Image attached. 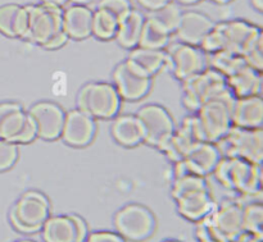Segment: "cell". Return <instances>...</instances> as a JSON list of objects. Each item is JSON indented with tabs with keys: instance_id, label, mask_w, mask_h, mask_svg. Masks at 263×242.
<instances>
[{
	"instance_id": "obj_1",
	"label": "cell",
	"mask_w": 263,
	"mask_h": 242,
	"mask_svg": "<svg viewBox=\"0 0 263 242\" xmlns=\"http://www.w3.org/2000/svg\"><path fill=\"white\" fill-rule=\"evenodd\" d=\"M171 195L176 203L177 212L190 222H199L216 208V203L208 189L205 177H175Z\"/></svg>"
},
{
	"instance_id": "obj_2",
	"label": "cell",
	"mask_w": 263,
	"mask_h": 242,
	"mask_svg": "<svg viewBox=\"0 0 263 242\" xmlns=\"http://www.w3.org/2000/svg\"><path fill=\"white\" fill-rule=\"evenodd\" d=\"M212 173L221 186L238 192L240 196L262 197V166L239 158L221 156Z\"/></svg>"
},
{
	"instance_id": "obj_3",
	"label": "cell",
	"mask_w": 263,
	"mask_h": 242,
	"mask_svg": "<svg viewBox=\"0 0 263 242\" xmlns=\"http://www.w3.org/2000/svg\"><path fill=\"white\" fill-rule=\"evenodd\" d=\"M50 217V204L41 192L31 190L17 199L9 210V222L22 235L40 232L44 222Z\"/></svg>"
},
{
	"instance_id": "obj_4",
	"label": "cell",
	"mask_w": 263,
	"mask_h": 242,
	"mask_svg": "<svg viewBox=\"0 0 263 242\" xmlns=\"http://www.w3.org/2000/svg\"><path fill=\"white\" fill-rule=\"evenodd\" d=\"M77 109L94 119H112L118 114L122 99L109 82H89L77 94Z\"/></svg>"
},
{
	"instance_id": "obj_5",
	"label": "cell",
	"mask_w": 263,
	"mask_h": 242,
	"mask_svg": "<svg viewBox=\"0 0 263 242\" xmlns=\"http://www.w3.org/2000/svg\"><path fill=\"white\" fill-rule=\"evenodd\" d=\"M221 156L239 158L252 164H263V128H240L231 126L216 143Z\"/></svg>"
},
{
	"instance_id": "obj_6",
	"label": "cell",
	"mask_w": 263,
	"mask_h": 242,
	"mask_svg": "<svg viewBox=\"0 0 263 242\" xmlns=\"http://www.w3.org/2000/svg\"><path fill=\"white\" fill-rule=\"evenodd\" d=\"M181 84L182 104L193 113L197 112L200 105L229 90L225 77L211 67L204 68Z\"/></svg>"
},
{
	"instance_id": "obj_7",
	"label": "cell",
	"mask_w": 263,
	"mask_h": 242,
	"mask_svg": "<svg viewBox=\"0 0 263 242\" xmlns=\"http://www.w3.org/2000/svg\"><path fill=\"white\" fill-rule=\"evenodd\" d=\"M235 96L230 90L221 94L220 96L213 97L210 102L200 105L195 112L198 120L200 123L205 141L216 144L220 138L228 133L233 123H231V107Z\"/></svg>"
},
{
	"instance_id": "obj_8",
	"label": "cell",
	"mask_w": 263,
	"mask_h": 242,
	"mask_svg": "<svg viewBox=\"0 0 263 242\" xmlns=\"http://www.w3.org/2000/svg\"><path fill=\"white\" fill-rule=\"evenodd\" d=\"M113 226L125 241L141 242L153 235L156 218L148 208L134 203L117 210L113 217Z\"/></svg>"
},
{
	"instance_id": "obj_9",
	"label": "cell",
	"mask_w": 263,
	"mask_h": 242,
	"mask_svg": "<svg viewBox=\"0 0 263 242\" xmlns=\"http://www.w3.org/2000/svg\"><path fill=\"white\" fill-rule=\"evenodd\" d=\"M28 26L23 40L43 46L54 33L62 30V10L63 8L54 5L27 4Z\"/></svg>"
},
{
	"instance_id": "obj_10",
	"label": "cell",
	"mask_w": 263,
	"mask_h": 242,
	"mask_svg": "<svg viewBox=\"0 0 263 242\" xmlns=\"http://www.w3.org/2000/svg\"><path fill=\"white\" fill-rule=\"evenodd\" d=\"M166 51V67L180 82L207 68V55L198 46L184 43H170Z\"/></svg>"
},
{
	"instance_id": "obj_11",
	"label": "cell",
	"mask_w": 263,
	"mask_h": 242,
	"mask_svg": "<svg viewBox=\"0 0 263 242\" xmlns=\"http://www.w3.org/2000/svg\"><path fill=\"white\" fill-rule=\"evenodd\" d=\"M143 130L144 143L159 149L175 131V123L171 114L159 104L143 105L136 112Z\"/></svg>"
},
{
	"instance_id": "obj_12",
	"label": "cell",
	"mask_w": 263,
	"mask_h": 242,
	"mask_svg": "<svg viewBox=\"0 0 263 242\" xmlns=\"http://www.w3.org/2000/svg\"><path fill=\"white\" fill-rule=\"evenodd\" d=\"M205 141L200 123L197 115H187L182 119L180 126L175 128L174 133L170 136L168 140L159 148V150L167 156L171 162L184 159V156L199 143Z\"/></svg>"
},
{
	"instance_id": "obj_13",
	"label": "cell",
	"mask_w": 263,
	"mask_h": 242,
	"mask_svg": "<svg viewBox=\"0 0 263 242\" xmlns=\"http://www.w3.org/2000/svg\"><path fill=\"white\" fill-rule=\"evenodd\" d=\"M112 79L116 91L121 99L126 102H139L144 99L152 87V77L139 71L127 59L117 64Z\"/></svg>"
},
{
	"instance_id": "obj_14",
	"label": "cell",
	"mask_w": 263,
	"mask_h": 242,
	"mask_svg": "<svg viewBox=\"0 0 263 242\" xmlns=\"http://www.w3.org/2000/svg\"><path fill=\"white\" fill-rule=\"evenodd\" d=\"M220 27L223 37V50L240 56L263 40L262 28L248 21H225L220 22Z\"/></svg>"
},
{
	"instance_id": "obj_15",
	"label": "cell",
	"mask_w": 263,
	"mask_h": 242,
	"mask_svg": "<svg viewBox=\"0 0 263 242\" xmlns=\"http://www.w3.org/2000/svg\"><path fill=\"white\" fill-rule=\"evenodd\" d=\"M220 159L221 154L216 144L203 141L194 146L184 156V159L175 163V177L187 176V174L207 177L212 174Z\"/></svg>"
},
{
	"instance_id": "obj_16",
	"label": "cell",
	"mask_w": 263,
	"mask_h": 242,
	"mask_svg": "<svg viewBox=\"0 0 263 242\" xmlns=\"http://www.w3.org/2000/svg\"><path fill=\"white\" fill-rule=\"evenodd\" d=\"M26 113L35 123L37 137L45 141H54L61 137L66 112L58 104L53 102H39Z\"/></svg>"
},
{
	"instance_id": "obj_17",
	"label": "cell",
	"mask_w": 263,
	"mask_h": 242,
	"mask_svg": "<svg viewBox=\"0 0 263 242\" xmlns=\"http://www.w3.org/2000/svg\"><path fill=\"white\" fill-rule=\"evenodd\" d=\"M97 131L95 119L84 112L72 109L64 114L61 137L66 145L72 148H85L92 141Z\"/></svg>"
},
{
	"instance_id": "obj_18",
	"label": "cell",
	"mask_w": 263,
	"mask_h": 242,
	"mask_svg": "<svg viewBox=\"0 0 263 242\" xmlns=\"http://www.w3.org/2000/svg\"><path fill=\"white\" fill-rule=\"evenodd\" d=\"M208 217L226 242H235L244 233L239 199L226 200L221 205H216Z\"/></svg>"
},
{
	"instance_id": "obj_19",
	"label": "cell",
	"mask_w": 263,
	"mask_h": 242,
	"mask_svg": "<svg viewBox=\"0 0 263 242\" xmlns=\"http://www.w3.org/2000/svg\"><path fill=\"white\" fill-rule=\"evenodd\" d=\"M213 26H215V22L212 18L208 17L204 13L198 12V10H185L182 12L175 33L180 43L199 48L203 38L212 30Z\"/></svg>"
},
{
	"instance_id": "obj_20",
	"label": "cell",
	"mask_w": 263,
	"mask_h": 242,
	"mask_svg": "<svg viewBox=\"0 0 263 242\" xmlns=\"http://www.w3.org/2000/svg\"><path fill=\"white\" fill-rule=\"evenodd\" d=\"M231 123L240 128H263L262 95L235 97L231 107Z\"/></svg>"
},
{
	"instance_id": "obj_21",
	"label": "cell",
	"mask_w": 263,
	"mask_h": 242,
	"mask_svg": "<svg viewBox=\"0 0 263 242\" xmlns=\"http://www.w3.org/2000/svg\"><path fill=\"white\" fill-rule=\"evenodd\" d=\"M92 10L87 5L68 4L62 10V30L69 40H85L91 36Z\"/></svg>"
},
{
	"instance_id": "obj_22",
	"label": "cell",
	"mask_w": 263,
	"mask_h": 242,
	"mask_svg": "<svg viewBox=\"0 0 263 242\" xmlns=\"http://www.w3.org/2000/svg\"><path fill=\"white\" fill-rule=\"evenodd\" d=\"M226 84L235 97L262 95L263 72L256 71L246 63L231 76L226 77Z\"/></svg>"
},
{
	"instance_id": "obj_23",
	"label": "cell",
	"mask_w": 263,
	"mask_h": 242,
	"mask_svg": "<svg viewBox=\"0 0 263 242\" xmlns=\"http://www.w3.org/2000/svg\"><path fill=\"white\" fill-rule=\"evenodd\" d=\"M28 13L25 5H0V33L7 37L23 38L27 32Z\"/></svg>"
},
{
	"instance_id": "obj_24",
	"label": "cell",
	"mask_w": 263,
	"mask_h": 242,
	"mask_svg": "<svg viewBox=\"0 0 263 242\" xmlns=\"http://www.w3.org/2000/svg\"><path fill=\"white\" fill-rule=\"evenodd\" d=\"M110 133L116 143L125 148H134L144 143L141 125L135 114L116 115L110 126Z\"/></svg>"
},
{
	"instance_id": "obj_25",
	"label": "cell",
	"mask_w": 263,
	"mask_h": 242,
	"mask_svg": "<svg viewBox=\"0 0 263 242\" xmlns=\"http://www.w3.org/2000/svg\"><path fill=\"white\" fill-rule=\"evenodd\" d=\"M144 21H145V15L135 8H131L125 15L118 19L115 40L117 41L121 48L131 50L138 46Z\"/></svg>"
},
{
	"instance_id": "obj_26",
	"label": "cell",
	"mask_w": 263,
	"mask_h": 242,
	"mask_svg": "<svg viewBox=\"0 0 263 242\" xmlns=\"http://www.w3.org/2000/svg\"><path fill=\"white\" fill-rule=\"evenodd\" d=\"M44 242H77V228L73 215H53L40 230Z\"/></svg>"
},
{
	"instance_id": "obj_27",
	"label": "cell",
	"mask_w": 263,
	"mask_h": 242,
	"mask_svg": "<svg viewBox=\"0 0 263 242\" xmlns=\"http://www.w3.org/2000/svg\"><path fill=\"white\" fill-rule=\"evenodd\" d=\"M27 113L15 102L0 103V138L13 143L22 130Z\"/></svg>"
},
{
	"instance_id": "obj_28",
	"label": "cell",
	"mask_w": 263,
	"mask_h": 242,
	"mask_svg": "<svg viewBox=\"0 0 263 242\" xmlns=\"http://www.w3.org/2000/svg\"><path fill=\"white\" fill-rule=\"evenodd\" d=\"M126 59L131 62L139 71L149 77H153L166 67V51L164 50H151V49L136 46L131 49Z\"/></svg>"
},
{
	"instance_id": "obj_29",
	"label": "cell",
	"mask_w": 263,
	"mask_h": 242,
	"mask_svg": "<svg viewBox=\"0 0 263 242\" xmlns=\"http://www.w3.org/2000/svg\"><path fill=\"white\" fill-rule=\"evenodd\" d=\"M241 203V222L246 233L254 236H263V204L261 197H246Z\"/></svg>"
},
{
	"instance_id": "obj_30",
	"label": "cell",
	"mask_w": 263,
	"mask_h": 242,
	"mask_svg": "<svg viewBox=\"0 0 263 242\" xmlns=\"http://www.w3.org/2000/svg\"><path fill=\"white\" fill-rule=\"evenodd\" d=\"M171 36L157 21L146 15L138 46L151 50H164L171 43Z\"/></svg>"
},
{
	"instance_id": "obj_31",
	"label": "cell",
	"mask_w": 263,
	"mask_h": 242,
	"mask_svg": "<svg viewBox=\"0 0 263 242\" xmlns=\"http://www.w3.org/2000/svg\"><path fill=\"white\" fill-rule=\"evenodd\" d=\"M118 19L104 9L97 8L92 10V23H91V36H95L100 41L113 40L117 32Z\"/></svg>"
},
{
	"instance_id": "obj_32",
	"label": "cell",
	"mask_w": 263,
	"mask_h": 242,
	"mask_svg": "<svg viewBox=\"0 0 263 242\" xmlns=\"http://www.w3.org/2000/svg\"><path fill=\"white\" fill-rule=\"evenodd\" d=\"M182 10L180 8V5L177 3H175L174 0H171L170 3H167L166 5L161 7L159 9L153 10V12H149V17L153 18L154 21L159 23L167 32L175 33L177 26H179L180 18H181Z\"/></svg>"
},
{
	"instance_id": "obj_33",
	"label": "cell",
	"mask_w": 263,
	"mask_h": 242,
	"mask_svg": "<svg viewBox=\"0 0 263 242\" xmlns=\"http://www.w3.org/2000/svg\"><path fill=\"white\" fill-rule=\"evenodd\" d=\"M195 236H197L198 242H226L216 230L215 226L211 223L208 215L197 222Z\"/></svg>"
},
{
	"instance_id": "obj_34",
	"label": "cell",
	"mask_w": 263,
	"mask_h": 242,
	"mask_svg": "<svg viewBox=\"0 0 263 242\" xmlns=\"http://www.w3.org/2000/svg\"><path fill=\"white\" fill-rule=\"evenodd\" d=\"M18 145L0 138V172L12 168L18 159Z\"/></svg>"
},
{
	"instance_id": "obj_35",
	"label": "cell",
	"mask_w": 263,
	"mask_h": 242,
	"mask_svg": "<svg viewBox=\"0 0 263 242\" xmlns=\"http://www.w3.org/2000/svg\"><path fill=\"white\" fill-rule=\"evenodd\" d=\"M97 8L112 13L117 19H120L122 15H125L133 8V4H131L130 0H99Z\"/></svg>"
},
{
	"instance_id": "obj_36",
	"label": "cell",
	"mask_w": 263,
	"mask_h": 242,
	"mask_svg": "<svg viewBox=\"0 0 263 242\" xmlns=\"http://www.w3.org/2000/svg\"><path fill=\"white\" fill-rule=\"evenodd\" d=\"M241 58L246 60L249 67L254 68L256 71L263 72V40L254 45L251 50L247 51Z\"/></svg>"
},
{
	"instance_id": "obj_37",
	"label": "cell",
	"mask_w": 263,
	"mask_h": 242,
	"mask_svg": "<svg viewBox=\"0 0 263 242\" xmlns=\"http://www.w3.org/2000/svg\"><path fill=\"white\" fill-rule=\"evenodd\" d=\"M37 137V130H36V126L33 123V120L30 117L26 118V122L23 125L22 130L18 133L17 137L13 140V144H17V145H26V144L32 143L35 138Z\"/></svg>"
},
{
	"instance_id": "obj_38",
	"label": "cell",
	"mask_w": 263,
	"mask_h": 242,
	"mask_svg": "<svg viewBox=\"0 0 263 242\" xmlns=\"http://www.w3.org/2000/svg\"><path fill=\"white\" fill-rule=\"evenodd\" d=\"M84 242H126L118 235L117 232L112 231H95L87 235Z\"/></svg>"
},
{
	"instance_id": "obj_39",
	"label": "cell",
	"mask_w": 263,
	"mask_h": 242,
	"mask_svg": "<svg viewBox=\"0 0 263 242\" xmlns=\"http://www.w3.org/2000/svg\"><path fill=\"white\" fill-rule=\"evenodd\" d=\"M69 41V37L66 35L63 30L58 31L57 33H54L45 44H44L41 48L45 49V50H58V49L63 48L67 43Z\"/></svg>"
},
{
	"instance_id": "obj_40",
	"label": "cell",
	"mask_w": 263,
	"mask_h": 242,
	"mask_svg": "<svg viewBox=\"0 0 263 242\" xmlns=\"http://www.w3.org/2000/svg\"><path fill=\"white\" fill-rule=\"evenodd\" d=\"M73 215L74 223H76V228H77V242H84L86 240L87 235H89V231H87V225L85 222V219L82 217L77 214H72Z\"/></svg>"
},
{
	"instance_id": "obj_41",
	"label": "cell",
	"mask_w": 263,
	"mask_h": 242,
	"mask_svg": "<svg viewBox=\"0 0 263 242\" xmlns=\"http://www.w3.org/2000/svg\"><path fill=\"white\" fill-rule=\"evenodd\" d=\"M136 2L143 9L148 10V12H153V10H157L163 7V5H166L171 0H136Z\"/></svg>"
},
{
	"instance_id": "obj_42",
	"label": "cell",
	"mask_w": 263,
	"mask_h": 242,
	"mask_svg": "<svg viewBox=\"0 0 263 242\" xmlns=\"http://www.w3.org/2000/svg\"><path fill=\"white\" fill-rule=\"evenodd\" d=\"M235 242H263V236H254L244 232Z\"/></svg>"
},
{
	"instance_id": "obj_43",
	"label": "cell",
	"mask_w": 263,
	"mask_h": 242,
	"mask_svg": "<svg viewBox=\"0 0 263 242\" xmlns=\"http://www.w3.org/2000/svg\"><path fill=\"white\" fill-rule=\"evenodd\" d=\"M43 4H48V5H54V7H59V8H64L69 4V0H39Z\"/></svg>"
},
{
	"instance_id": "obj_44",
	"label": "cell",
	"mask_w": 263,
	"mask_h": 242,
	"mask_svg": "<svg viewBox=\"0 0 263 242\" xmlns=\"http://www.w3.org/2000/svg\"><path fill=\"white\" fill-rule=\"evenodd\" d=\"M254 10L258 13H263V0H249Z\"/></svg>"
},
{
	"instance_id": "obj_45",
	"label": "cell",
	"mask_w": 263,
	"mask_h": 242,
	"mask_svg": "<svg viewBox=\"0 0 263 242\" xmlns=\"http://www.w3.org/2000/svg\"><path fill=\"white\" fill-rule=\"evenodd\" d=\"M175 3H177L179 5H193L197 4V3L202 2V0H174Z\"/></svg>"
},
{
	"instance_id": "obj_46",
	"label": "cell",
	"mask_w": 263,
	"mask_h": 242,
	"mask_svg": "<svg viewBox=\"0 0 263 242\" xmlns=\"http://www.w3.org/2000/svg\"><path fill=\"white\" fill-rule=\"evenodd\" d=\"M92 0H69V4L76 5H89Z\"/></svg>"
},
{
	"instance_id": "obj_47",
	"label": "cell",
	"mask_w": 263,
	"mask_h": 242,
	"mask_svg": "<svg viewBox=\"0 0 263 242\" xmlns=\"http://www.w3.org/2000/svg\"><path fill=\"white\" fill-rule=\"evenodd\" d=\"M210 2L216 3V4L223 5V4H229V3H231V2H233V0H210Z\"/></svg>"
},
{
	"instance_id": "obj_48",
	"label": "cell",
	"mask_w": 263,
	"mask_h": 242,
	"mask_svg": "<svg viewBox=\"0 0 263 242\" xmlns=\"http://www.w3.org/2000/svg\"><path fill=\"white\" fill-rule=\"evenodd\" d=\"M15 242H36L33 240H20V241H15Z\"/></svg>"
},
{
	"instance_id": "obj_49",
	"label": "cell",
	"mask_w": 263,
	"mask_h": 242,
	"mask_svg": "<svg viewBox=\"0 0 263 242\" xmlns=\"http://www.w3.org/2000/svg\"><path fill=\"white\" fill-rule=\"evenodd\" d=\"M163 242H179V241H176V240H164Z\"/></svg>"
}]
</instances>
